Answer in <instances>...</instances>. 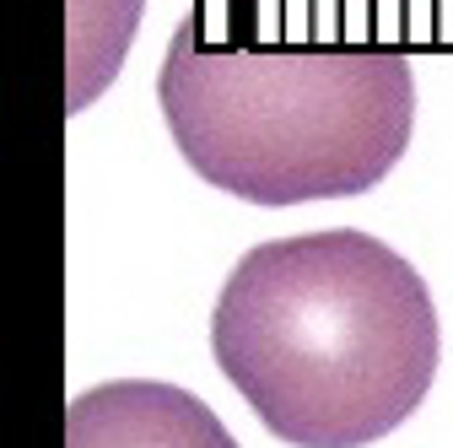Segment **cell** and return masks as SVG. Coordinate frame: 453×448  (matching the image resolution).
I'll return each instance as SVG.
<instances>
[{"label": "cell", "instance_id": "obj_2", "mask_svg": "<svg viewBox=\"0 0 453 448\" xmlns=\"http://www.w3.org/2000/svg\"><path fill=\"white\" fill-rule=\"evenodd\" d=\"M167 135L249 205L367 195L416 130V71L394 49H216L173 27L157 71Z\"/></svg>", "mask_w": 453, "mask_h": 448}, {"label": "cell", "instance_id": "obj_3", "mask_svg": "<svg viewBox=\"0 0 453 448\" xmlns=\"http://www.w3.org/2000/svg\"><path fill=\"white\" fill-rule=\"evenodd\" d=\"M65 448H238V437L179 383L113 378L65 406Z\"/></svg>", "mask_w": 453, "mask_h": 448}, {"label": "cell", "instance_id": "obj_5", "mask_svg": "<svg viewBox=\"0 0 453 448\" xmlns=\"http://www.w3.org/2000/svg\"><path fill=\"white\" fill-rule=\"evenodd\" d=\"M71 17V92H65V114H81V108L119 76L125 49L141 27V0H65Z\"/></svg>", "mask_w": 453, "mask_h": 448}, {"label": "cell", "instance_id": "obj_4", "mask_svg": "<svg viewBox=\"0 0 453 448\" xmlns=\"http://www.w3.org/2000/svg\"><path fill=\"white\" fill-rule=\"evenodd\" d=\"M195 43L216 49H351L346 0H195Z\"/></svg>", "mask_w": 453, "mask_h": 448}, {"label": "cell", "instance_id": "obj_1", "mask_svg": "<svg viewBox=\"0 0 453 448\" xmlns=\"http://www.w3.org/2000/svg\"><path fill=\"white\" fill-rule=\"evenodd\" d=\"M211 357L292 448H367L416 416L442 329L405 254L357 228L254 243L211 313Z\"/></svg>", "mask_w": 453, "mask_h": 448}]
</instances>
